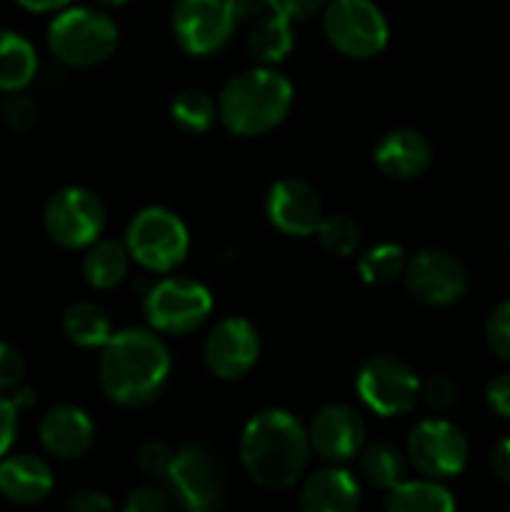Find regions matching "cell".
<instances>
[{"mask_svg": "<svg viewBox=\"0 0 510 512\" xmlns=\"http://www.w3.org/2000/svg\"><path fill=\"white\" fill-rule=\"evenodd\" d=\"M170 365L168 345L155 330H118L100 350V388L120 408H143L163 393Z\"/></svg>", "mask_w": 510, "mask_h": 512, "instance_id": "obj_1", "label": "cell"}, {"mask_svg": "<svg viewBox=\"0 0 510 512\" xmlns=\"http://www.w3.org/2000/svg\"><path fill=\"white\" fill-rule=\"evenodd\" d=\"M308 458V430L283 408L260 410L240 433L243 470L265 490L293 488L303 478Z\"/></svg>", "mask_w": 510, "mask_h": 512, "instance_id": "obj_2", "label": "cell"}, {"mask_svg": "<svg viewBox=\"0 0 510 512\" xmlns=\"http://www.w3.org/2000/svg\"><path fill=\"white\" fill-rule=\"evenodd\" d=\"M218 120L230 135L258 138L288 118L293 85L275 68H248L233 75L218 95Z\"/></svg>", "mask_w": 510, "mask_h": 512, "instance_id": "obj_3", "label": "cell"}, {"mask_svg": "<svg viewBox=\"0 0 510 512\" xmlns=\"http://www.w3.org/2000/svg\"><path fill=\"white\" fill-rule=\"evenodd\" d=\"M118 25L108 13L85 5L55 13L48 25V48L68 68H93L118 48Z\"/></svg>", "mask_w": 510, "mask_h": 512, "instance_id": "obj_4", "label": "cell"}, {"mask_svg": "<svg viewBox=\"0 0 510 512\" xmlns=\"http://www.w3.org/2000/svg\"><path fill=\"white\" fill-rule=\"evenodd\" d=\"M130 260L150 273H170L185 260L190 235L180 215L163 205H148L138 210L123 235Z\"/></svg>", "mask_w": 510, "mask_h": 512, "instance_id": "obj_5", "label": "cell"}, {"mask_svg": "<svg viewBox=\"0 0 510 512\" xmlns=\"http://www.w3.org/2000/svg\"><path fill=\"white\" fill-rule=\"evenodd\" d=\"M323 33L340 55L370 60L388 45L390 28L373 0H330L323 10Z\"/></svg>", "mask_w": 510, "mask_h": 512, "instance_id": "obj_6", "label": "cell"}, {"mask_svg": "<svg viewBox=\"0 0 510 512\" xmlns=\"http://www.w3.org/2000/svg\"><path fill=\"white\" fill-rule=\"evenodd\" d=\"M143 313L155 333L188 335L208 323L213 295L193 278H163L145 293Z\"/></svg>", "mask_w": 510, "mask_h": 512, "instance_id": "obj_7", "label": "cell"}, {"mask_svg": "<svg viewBox=\"0 0 510 512\" xmlns=\"http://www.w3.org/2000/svg\"><path fill=\"white\" fill-rule=\"evenodd\" d=\"M105 205L93 190L68 185L55 190L43 208V228L65 250H88L105 230Z\"/></svg>", "mask_w": 510, "mask_h": 512, "instance_id": "obj_8", "label": "cell"}, {"mask_svg": "<svg viewBox=\"0 0 510 512\" xmlns=\"http://www.w3.org/2000/svg\"><path fill=\"white\" fill-rule=\"evenodd\" d=\"M355 390L373 413L393 418L415 408L420 400V378L403 358L380 353L360 365Z\"/></svg>", "mask_w": 510, "mask_h": 512, "instance_id": "obj_9", "label": "cell"}, {"mask_svg": "<svg viewBox=\"0 0 510 512\" xmlns=\"http://www.w3.org/2000/svg\"><path fill=\"white\" fill-rule=\"evenodd\" d=\"M405 455L428 480H448L465 470L470 445L463 430L443 418L420 420L408 433Z\"/></svg>", "mask_w": 510, "mask_h": 512, "instance_id": "obj_10", "label": "cell"}, {"mask_svg": "<svg viewBox=\"0 0 510 512\" xmlns=\"http://www.w3.org/2000/svg\"><path fill=\"white\" fill-rule=\"evenodd\" d=\"M168 493L185 512H213L223 503L225 475L218 458L205 445H183L175 450L168 473Z\"/></svg>", "mask_w": 510, "mask_h": 512, "instance_id": "obj_11", "label": "cell"}, {"mask_svg": "<svg viewBox=\"0 0 510 512\" xmlns=\"http://www.w3.org/2000/svg\"><path fill=\"white\" fill-rule=\"evenodd\" d=\"M403 283L425 308H450L468 293V268L458 255L440 248H425L408 258Z\"/></svg>", "mask_w": 510, "mask_h": 512, "instance_id": "obj_12", "label": "cell"}, {"mask_svg": "<svg viewBox=\"0 0 510 512\" xmlns=\"http://www.w3.org/2000/svg\"><path fill=\"white\" fill-rule=\"evenodd\" d=\"M170 23L175 43L188 55L205 58L230 43L238 20L228 0H175Z\"/></svg>", "mask_w": 510, "mask_h": 512, "instance_id": "obj_13", "label": "cell"}, {"mask_svg": "<svg viewBox=\"0 0 510 512\" xmlns=\"http://www.w3.org/2000/svg\"><path fill=\"white\" fill-rule=\"evenodd\" d=\"M203 358L218 380L233 383L245 378L260 358V333L243 315H228L210 328Z\"/></svg>", "mask_w": 510, "mask_h": 512, "instance_id": "obj_14", "label": "cell"}, {"mask_svg": "<svg viewBox=\"0 0 510 512\" xmlns=\"http://www.w3.org/2000/svg\"><path fill=\"white\" fill-rule=\"evenodd\" d=\"M305 430L310 450L328 465L348 463L365 448V423L350 405H323Z\"/></svg>", "mask_w": 510, "mask_h": 512, "instance_id": "obj_15", "label": "cell"}, {"mask_svg": "<svg viewBox=\"0 0 510 512\" xmlns=\"http://www.w3.org/2000/svg\"><path fill=\"white\" fill-rule=\"evenodd\" d=\"M265 215L278 233L308 238L323 223V203L318 190L300 178H280L265 195Z\"/></svg>", "mask_w": 510, "mask_h": 512, "instance_id": "obj_16", "label": "cell"}, {"mask_svg": "<svg viewBox=\"0 0 510 512\" xmlns=\"http://www.w3.org/2000/svg\"><path fill=\"white\" fill-rule=\"evenodd\" d=\"M38 438L45 453L58 460H78L93 448L95 425L83 408L70 403L53 405L40 418Z\"/></svg>", "mask_w": 510, "mask_h": 512, "instance_id": "obj_17", "label": "cell"}, {"mask_svg": "<svg viewBox=\"0 0 510 512\" xmlns=\"http://www.w3.org/2000/svg\"><path fill=\"white\" fill-rule=\"evenodd\" d=\"M433 150L428 138L413 128L388 130L373 148L375 168L390 180H415L428 170Z\"/></svg>", "mask_w": 510, "mask_h": 512, "instance_id": "obj_18", "label": "cell"}, {"mask_svg": "<svg viewBox=\"0 0 510 512\" xmlns=\"http://www.w3.org/2000/svg\"><path fill=\"white\" fill-rule=\"evenodd\" d=\"M298 508L300 512H358V480L343 465H325L305 478Z\"/></svg>", "mask_w": 510, "mask_h": 512, "instance_id": "obj_19", "label": "cell"}, {"mask_svg": "<svg viewBox=\"0 0 510 512\" xmlns=\"http://www.w3.org/2000/svg\"><path fill=\"white\" fill-rule=\"evenodd\" d=\"M55 478L43 458L30 453L5 455L0 460V495L15 505H38L53 490Z\"/></svg>", "mask_w": 510, "mask_h": 512, "instance_id": "obj_20", "label": "cell"}, {"mask_svg": "<svg viewBox=\"0 0 510 512\" xmlns=\"http://www.w3.org/2000/svg\"><path fill=\"white\" fill-rule=\"evenodd\" d=\"M295 45V33H293V20L283 18V15L268 10L265 15H260L248 30V40H245V48L248 55L263 68H273L275 63L288 58V53Z\"/></svg>", "mask_w": 510, "mask_h": 512, "instance_id": "obj_21", "label": "cell"}, {"mask_svg": "<svg viewBox=\"0 0 510 512\" xmlns=\"http://www.w3.org/2000/svg\"><path fill=\"white\" fill-rule=\"evenodd\" d=\"M38 73V53L20 33L0 28V93H20Z\"/></svg>", "mask_w": 510, "mask_h": 512, "instance_id": "obj_22", "label": "cell"}, {"mask_svg": "<svg viewBox=\"0 0 510 512\" xmlns=\"http://www.w3.org/2000/svg\"><path fill=\"white\" fill-rule=\"evenodd\" d=\"M60 325H63L65 338L75 348L83 350H103V345L113 338L110 315L105 313L103 305L93 303V300H78V303L68 305Z\"/></svg>", "mask_w": 510, "mask_h": 512, "instance_id": "obj_23", "label": "cell"}, {"mask_svg": "<svg viewBox=\"0 0 510 512\" xmlns=\"http://www.w3.org/2000/svg\"><path fill=\"white\" fill-rule=\"evenodd\" d=\"M130 270V255L123 240L100 238L85 250L83 278L93 290H113Z\"/></svg>", "mask_w": 510, "mask_h": 512, "instance_id": "obj_24", "label": "cell"}, {"mask_svg": "<svg viewBox=\"0 0 510 512\" xmlns=\"http://www.w3.org/2000/svg\"><path fill=\"white\" fill-rule=\"evenodd\" d=\"M385 512H455V498L438 480H403L385 498Z\"/></svg>", "mask_w": 510, "mask_h": 512, "instance_id": "obj_25", "label": "cell"}, {"mask_svg": "<svg viewBox=\"0 0 510 512\" xmlns=\"http://www.w3.org/2000/svg\"><path fill=\"white\" fill-rule=\"evenodd\" d=\"M360 473L373 488L390 493L405 480V455L393 443H370L360 453Z\"/></svg>", "mask_w": 510, "mask_h": 512, "instance_id": "obj_26", "label": "cell"}, {"mask_svg": "<svg viewBox=\"0 0 510 512\" xmlns=\"http://www.w3.org/2000/svg\"><path fill=\"white\" fill-rule=\"evenodd\" d=\"M405 265H408V255L400 245L378 243L360 255L358 275L365 285L385 288V285H393L395 280H403Z\"/></svg>", "mask_w": 510, "mask_h": 512, "instance_id": "obj_27", "label": "cell"}, {"mask_svg": "<svg viewBox=\"0 0 510 512\" xmlns=\"http://www.w3.org/2000/svg\"><path fill=\"white\" fill-rule=\"evenodd\" d=\"M170 118L183 133L200 135L218 120V103L198 88L180 90L170 103Z\"/></svg>", "mask_w": 510, "mask_h": 512, "instance_id": "obj_28", "label": "cell"}, {"mask_svg": "<svg viewBox=\"0 0 510 512\" xmlns=\"http://www.w3.org/2000/svg\"><path fill=\"white\" fill-rule=\"evenodd\" d=\"M315 238H318L320 248L333 255V258H348V255H353L360 248L363 230H360V225L350 215L333 213L325 215Z\"/></svg>", "mask_w": 510, "mask_h": 512, "instance_id": "obj_29", "label": "cell"}, {"mask_svg": "<svg viewBox=\"0 0 510 512\" xmlns=\"http://www.w3.org/2000/svg\"><path fill=\"white\" fill-rule=\"evenodd\" d=\"M0 115H3V123L8 125L13 133H30V130L38 125L40 110L38 103L33 100V95L20 90V93L5 95L3 105H0Z\"/></svg>", "mask_w": 510, "mask_h": 512, "instance_id": "obj_30", "label": "cell"}, {"mask_svg": "<svg viewBox=\"0 0 510 512\" xmlns=\"http://www.w3.org/2000/svg\"><path fill=\"white\" fill-rule=\"evenodd\" d=\"M173 458V448L168 443H163V440H145V443H140L138 453H135V463H138L140 473L153 480L168 478Z\"/></svg>", "mask_w": 510, "mask_h": 512, "instance_id": "obj_31", "label": "cell"}, {"mask_svg": "<svg viewBox=\"0 0 510 512\" xmlns=\"http://www.w3.org/2000/svg\"><path fill=\"white\" fill-rule=\"evenodd\" d=\"M485 340L500 360L510 363V298L490 310L485 320Z\"/></svg>", "mask_w": 510, "mask_h": 512, "instance_id": "obj_32", "label": "cell"}, {"mask_svg": "<svg viewBox=\"0 0 510 512\" xmlns=\"http://www.w3.org/2000/svg\"><path fill=\"white\" fill-rule=\"evenodd\" d=\"M458 383H455L450 375H430L425 383H420V400L428 405L435 413H443V410H450L455 403H458Z\"/></svg>", "mask_w": 510, "mask_h": 512, "instance_id": "obj_33", "label": "cell"}, {"mask_svg": "<svg viewBox=\"0 0 510 512\" xmlns=\"http://www.w3.org/2000/svg\"><path fill=\"white\" fill-rule=\"evenodd\" d=\"M173 510V498L160 485H143L135 488L133 493L125 498L123 510L120 512H170Z\"/></svg>", "mask_w": 510, "mask_h": 512, "instance_id": "obj_34", "label": "cell"}, {"mask_svg": "<svg viewBox=\"0 0 510 512\" xmlns=\"http://www.w3.org/2000/svg\"><path fill=\"white\" fill-rule=\"evenodd\" d=\"M25 378V360L15 345L0 340V395L18 390Z\"/></svg>", "mask_w": 510, "mask_h": 512, "instance_id": "obj_35", "label": "cell"}, {"mask_svg": "<svg viewBox=\"0 0 510 512\" xmlns=\"http://www.w3.org/2000/svg\"><path fill=\"white\" fill-rule=\"evenodd\" d=\"M485 403H488L490 413H495L503 420H510V370L490 380L488 388H485Z\"/></svg>", "mask_w": 510, "mask_h": 512, "instance_id": "obj_36", "label": "cell"}, {"mask_svg": "<svg viewBox=\"0 0 510 512\" xmlns=\"http://www.w3.org/2000/svg\"><path fill=\"white\" fill-rule=\"evenodd\" d=\"M265 3L273 13L283 15V18L305 20L318 13V10H325L330 0H265Z\"/></svg>", "mask_w": 510, "mask_h": 512, "instance_id": "obj_37", "label": "cell"}, {"mask_svg": "<svg viewBox=\"0 0 510 512\" xmlns=\"http://www.w3.org/2000/svg\"><path fill=\"white\" fill-rule=\"evenodd\" d=\"M18 413L15 403L5 395H0V460L10 453L18 435Z\"/></svg>", "mask_w": 510, "mask_h": 512, "instance_id": "obj_38", "label": "cell"}, {"mask_svg": "<svg viewBox=\"0 0 510 512\" xmlns=\"http://www.w3.org/2000/svg\"><path fill=\"white\" fill-rule=\"evenodd\" d=\"M68 512H115V505L100 490H75L68 498Z\"/></svg>", "mask_w": 510, "mask_h": 512, "instance_id": "obj_39", "label": "cell"}, {"mask_svg": "<svg viewBox=\"0 0 510 512\" xmlns=\"http://www.w3.org/2000/svg\"><path fill=\"white\" fill-rule=\"evenodd\" d=\"M490 470L500 483L510 485V438L498 440L490 450Z\"/></svg>", "mask_w": 510, "mask_h": 512, "instance_id": "obj_40", "label": "cell"}, {"mask_svg": "<svg viewBox=\"0 0 510 512\" xmlns=\"http://www.w3.org/2000/svg\"><path fill=\"white\" fill-rule=\"evenodd\" d=\"M228 3L238 23H245V20H253L255 23L260 15H265L270 10L265 0H228Z\"/></svg>", "mask_w": 510, "mask_h": 512, "instance_id": "obj_41", "label": "cell"}, {"mask_svg": "<svg viewBox=\"0 0 510 512\" xmlns=\"http://www.w3.org/2000/svg\"><path fill=\"white\" fill-rule=\"evenodd\" d=\"M15 3L30 13H60V10L70 8L73 0H15Z\"/></svg>", "mask_w": 510, "mask_h": 512, "instance_id": "obj_42", "label": "cell"}, {"mask_svg": "<svg viewBox=\"0 0 510 512\" xmlns=\"http://www.w3.org/2000/svg\"><path fill=\"white\" fill-rule=\"evenodd\" d=\"M98 5H103V8H120V5H125L128 0H95Z\"/></svg>", "mask_w": 510, "mask_h": 512, "instance_id": "obj_43", "label": "cell"}, {"mask_svg": "<svg viewBox=\"0 0 510 512\" xmlns=\"http://www.w3.org/2000/svg\"><path fill=\"white\" fill-rule=\"evenodd\" d=\"M508 255H510V240H508Z\"/></svg>", "mask_w": 510, "mask_h": 512, "instance_id": "obj_44", "label": "cell"}, {"mask_svg": "<svg viewBox=\"0 0 510 512\" xmlns=\"http://www.w3.org/2000/svg\"><path fill=\"white\" fill-rule=\"evenodd\" d=\"M508 512H510V500H508Z\"/></svg>", "mask_w": 510, "mask_h": 512, "instance_id": "obj_45", "label": "cell"}]
</instances>
